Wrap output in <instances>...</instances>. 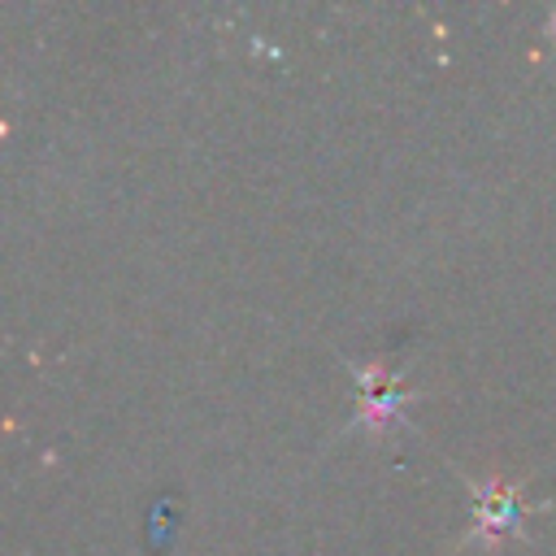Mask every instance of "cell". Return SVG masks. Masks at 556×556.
Masks as SVG:
<instances>
[{
	"label": "cell",
	"mask_w": 556,
	"mask_h": 556,
	"mask_svg": "<svg viewBox=\"0 0 556 556\" xmlns=\"http://www.w3.org/2000/svg\"><path fill=\"white\" fill-rule=\"evenodd\" d=\"M469 495H473V521L469 530L456 539V547H495L500 539H513V534H526V517L530 513H543L552 508V500H530L517 482L500 478V473H486V478H469L460 473Z\"/></svg>",
	"instance_id": "6da1fadb"
},
{
	"label": "cell",
	"mask_w": 556,
	"mask_h": 556,
	"mask_svg": "<svg viewBox=\"0 0 556 556\" xmlns=\"http://www.w3.org/2000/svg\"><path fill=\"white\" fill-rule=\"evenodd\" d=\"M352 378H356V417L348 421V430H391L404 413V404L417 400L413 387H404L387 361H348Z\"/></svg>",
	"instance_id": "7a4b0ae2"
},
{
	"label": "cell",
	"mask_w": 556,
	"mask_h": 556,
	"mask_svg": "<svg viewBox=\"0 0 556 556\" xmlns=\"http://www.w3.org/2000/svg\"><path fill=\"white\" fill-rule=\"evenodd\" d=\"M552 30H556V17H552Z\"/></svg>",
	"instance_id": "3957f363"
}]
</instances>
